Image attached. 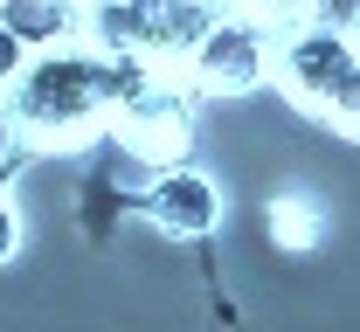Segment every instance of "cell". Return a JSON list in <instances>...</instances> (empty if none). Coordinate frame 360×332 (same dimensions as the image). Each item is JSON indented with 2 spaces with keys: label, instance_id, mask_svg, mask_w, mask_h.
<instances>
[{
  "label": "cell",
  "instance_id": "cell-5",
  "mask_svg": "<svg viewBox=\"0 0 360 332\" xmlns=\"http://www.w3.org/2000/svg\"><path fill=\"white\" fill-rule=\"evenodd\" d=\"M146 215L174 242H194V236H208V229L222 222V187H215L208 173H194V166H167V173L146 187Z\"/></svg>",
  "mask_w": 360,
  "mask_h": 332
},
{
  "label": "cell",
  "instance_id": "cell-9",
  "mask_svg": "<svg viewBox=\"0 0 360 332\" xmlns=\"http://www.w3.org/2000/svg\"><path fill=\"white\" fill-rule=\"evenodd\" d=\"M333 125H340L347 139H360V69H354V84L340 91V104H333Z\"/></svg>",
  "mask_w": 360,
  "mask_h": 332
},
{
  "label": "cell",
  "instance_id": "cell-6",
  "mask_svg": "<svg viewBox=\"0 0 360 332\" xmlns=\"http://www.w3.org/2000/svg\"><path fill=\"white\" fill-rule=\"evenodd\" d=\"M0 21L28 55H42V48H63V35L77 28V0H0Z\"/></svg>",
  "mask_w": 360,
  "mask_h": 332
},
{
  "label": "cell",
  "instance_id": "cell-1",
  "mask_svg": "<svg viewBox=\"0 0 360 332\" xmlns=\"http://www.w3.org/2000/svg\"><path fill=\"white\" fill-rule=\"evenodd\" d=\"M118 111V77L97 48H42L7 84V118L35 145H77Z\"/></svg>",
  "mask_w": 360,
  "mask_h": 332
},
{
  "label": "cell",
  "instance_id": "cell-2",
  "mask_svg": "<svg viewBox=\"0 0 360 332\" xmlns=\"http://www.w3.org/2000/svg\"><path fill=\"white\" fill-rule=\"evenodd\" d=\"M187 69L208 97H250L277 77V48L257 14H215V28L187 48Z\"/></svg>",
  "mask_w": 360,
  "mask_h": 332
},
{
  "label": "cell",
  "instance_id": "cell-3",
  "mask_svg": "<svg viewBox=\"0 0 360 332\" xmlns=\"http://www.w3.org/2000/svg\"><path fill=\"white\" fill-rule=\"evenodd\" d=\"M360 69V48L347 28H291L284 35V48H277V84H284V97L298 104V111H319V118H333V104H340V91L354 84Z\"/></svg>",
  "mask_w": 360,
  "mask_h": 332
},
{
  "label": "cell",
  "instance_id": "cell-7",
  "mask_svg": "<svg viewBox=\"0 0 360 332\" xmlns=\"http://www.w3.org/2000/svg\"><path fill=\"white\" fill-rule=\"evenodd\" d=\"M270 242H284V249H319V242H326L319 201H305V194H277V201H270Z\"/></svg>",
  "mask_w": 360,
  "mask_h": 332
},
{
  "label": "cell",
  "instance_id": "cell-4",
  "mask_svg": "<svg viewBox=\"0 0 360 332\" xmlns=\"http://www.w3.org/2000/svg\"><path fill=\"white\" fill-rule=\"evenodd\" d=\"M118 145L132 152V159H146V166H180V145H187V104H180L160 77L146 84V91H132L125 104H118Z\"/></svg>",
  "mask_w": 360,
  "mask_h": 332
},
{
  "label": "cell",
  "instance_id": "cell-12",
  "mask_svg": "<svg viewBox=\"0 0 360 332\" xmlns=\"http://www.w3.org/2000/svg\"><path fill=\"white\" fill-rule=\"evenodd\" d=\"M7 139H14V118H7V97H0V159H7Z\"/></svg>",
  "mask_w": 360,
  "mask_h": 332
},
{
  "label": "cell",
  "instance_id": "cell-13",
  "mask_svg": "<svg viewBox=\"0 0 360 332\" xmlns=\"http://www.w3.org/2000/svg\"><path fill=\"white\" fill-rule=\"evenodd\" d=\"M347 35H354V48H360V14H354V28H347Z\"/></svg>",
  "mask_w": 360,
  "mask_h": 332
},
{
  "label": "cell",
  "instance_id": "cell-10",
  "mask_svg": "<svg viewBox=\"0 0 360 332\" xmlns=\"http://www.w3.org/2000/svg\"><path fill=\"white\" fill-rule=\"evenodd\" d=\"M21 62H28V48L14 42V35H7V21H0V91H7V84L21 77Z\"/></svg>",
  "mask_w": 360,
  "mask_h": 332
},
{
  "label": "cell",
  "instance_id": "cell-11",
  "mask_svg": "<svg viewBox=\"0 0 360 332\" xmlns=\"http://www.w3.org/2000/svg\"><path fill=\"white\" fill-rule=\"evenodd\" d=\"M14 242H21V229H14V208H7V201H0V263H7V256H14Z\"/></svg>",
  "mask_w": 360,
  "mask_h": 332
},
{
  "label": "cell",
  "instance_id": "cell-8",
  "mask_svg": "<svg viewBox=\"0 0 360 332\" xmlns=\"http://www.w3.org/2000/svg\"><path fill=\"white\" fill-rule=\"evenodd\" d=\"M250 14H257V21H298V28H305V21H312V0H250Z\"/></svg>",
  "mask_w": 360,
  "mask_h": 332
}]
</instances>
